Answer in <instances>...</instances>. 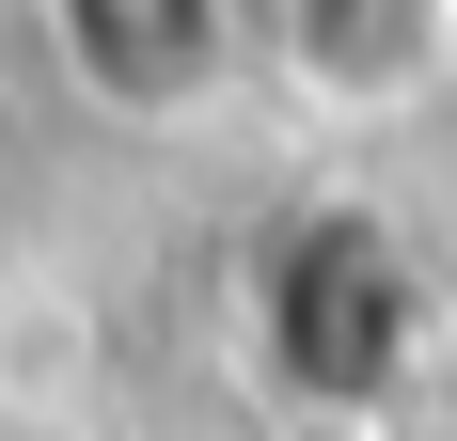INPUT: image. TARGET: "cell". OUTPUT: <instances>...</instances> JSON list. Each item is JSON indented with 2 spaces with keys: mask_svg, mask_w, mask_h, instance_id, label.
<instances>
[{
  "mask_svg": "<svg viewBox=\"0 0 457 441\" xmlns=\"http://www.w3.org/2000/svg\"><path fill=\"white\" fill-rule=\"evenodd\" d=\"M47 16H63V79L95 111H142V127L205 111L237 63V0H47Z\"/></svg>",
  "mask_w": 457,
  "mask_h": 441,
  "instance_id": "cell-1",
  "label": "cell"
},
{
  "mask_svg": "<svg viewBox=\"0 0 457 441\" xmlns=\"http://www.w3.org/2000/svg\"><path fill=\"white\" fill-rule=\"evenodd\" d=\"M442 362H457V315H442Z\"/></svg>",
  "mask_w": 457,
  "mask_h": 441,
  "instance_id": "cell-2",
  "label": "cell"
}]
</instances>
